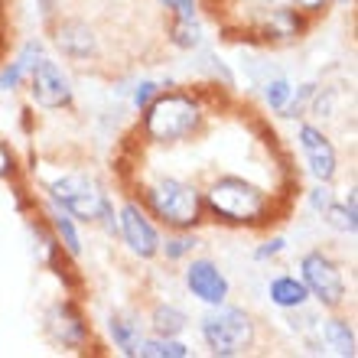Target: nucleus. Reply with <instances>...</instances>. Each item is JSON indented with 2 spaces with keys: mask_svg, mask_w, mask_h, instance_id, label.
<instances>
[{
  "mask_svg": "<svg viewBox=\"0 0 358 358\" xmlns=\"http://www.w3.org/2000/svg\"><path fill=\"white\" fill-rule=\"evenodd\" d=\"M202 206L228 225H257L271 212V196L251 179L218 176L202 196Z\"/></svg>",
  "mask_w": 358,
  "mask_h": 358,
  "instance_id": "obj_1",
  "label": "nucleus"
},
{
  "mask_svg": "<svg viewBox=\"0 0 358 358\" xmlns=\"http://www.w3.org/2000/svg\"><path fill=\"white\" fill-rule=\"evenodd\" d=\"M202 124V108L192 94L166 92L157 94L147 108H143V134L153 143H179L192 137Z\"/></svg>",
  "mask_w": 358,
  "mask_h": 358,
  "instance_id": "obj_2",
  "label": "nucleus"
},
{
  "mask_svg": "<svg viewBox=\"0 0 358 358\" xmlns=\"http://www.w3.org/2000/svg\"><path fill=\"white\" fill-rule=\"evenodd\" d=\"M143 202L153 212V218H160L163 225L176 228V231L196 228L199 218H202V192L173 176H163L157 182H150L143 189Z\"/></svg>",
  "mask_w": 358,
  "mask_h": 358,
  "instance_id": "obj_3",
  "label": "nucleus"
},
{
  "mask_svg": "<svg viewBox=\"0 0 358 358\" xmlns=\"http://www.w3.org/2000/svg\"><path fill=\"white\" fill-rule=\"evenodd\" d=\"M202 342L208 345V352L218 358H235L245 355L255 345V320L238 306H212L199 322Z\"/></svg>",
  "mask_w": 358,
  "mask_h": 358,
  "instance_id": "obj_4",
  "label": "nucleus"
},
{
  "mask_svg": "<svg viewBox=\"0 0 358 358\" xmlns=\"http://www.w3.org/2000/svg\"><path fill=\"white\" fill-rule=\"evenodd\" d=\"M46 192L52 206H59L62 212L78 218V222H101L114 208L101 182L85 176V173H66V176L52 179L46 186Z\"/></svg>",
  "mask_w": 358,
  "mask_h": 358,
  "instance_id": "obj_5",
  "label": "nucleus"
},
{
  "mask_svg": "<svg viewBox=\"0 0 358 358\" xmlns=\"http://www.w3.org/2000/svg\"><path fill=\"white\" fill-rule=\"evenodd\" d=\"M300 280L306 283L310 296L326 310H339L345 303V277H342L339 264L322 251H310L300 261Z\"/></svg>",
  "mask_w": 358,
  "mask_h": 358,
  "instance_id": "obj_6",
  "label": "nucleus"
},
{
  "mask_svg": "<svg viewBox=\"0 0 358 358\" xmlns=\"http://www.w3.org/2000/svg\"><path fill=\"white\" fill-rule=\"evenodd\" d=\"M29 98L46 108V111H56V108H66L72 104V82L62 72L59 62L39 56L33 66H29Z\"/></svg>",
  "mask_w": 358,
  "mask_h": 358,
  "instance_id": "obj_7",
  "label": "nucleus"
},
{
  "mask_svg": "<svg viewBox=\"0 0 358 358\" xmlns=\"http://www.w3.org/2000/svg\"><path fill=\"white\" fill-rule=\"evenodd\" d=\"M117 231H121L124 245L131 248L137 257L143 261H150V257L160 255V235H157V228H153L150 215L143 212L137 202H127V206L117 212Z\"/></svg>",
  "mask_w": 358,
  "mask_h": 358,
  "instance_id": "obj_8",
  "label": "nucleus"
},
{
  "mask_svg": "<svg viewBox=\"0 0 358 358\" xmlns=\"http://www.w3.org/2000/svg\"><path fill=\"white\" fill-rule=\"evenodd\" d=\"M46 332H49V339L56 342V345H62V349H85V342H88V322L85 316L78 313L76 303H69V300H59L52 303L46 310Z\"/></svg>",
  "mask_w": 358,
  "mask_h": 358,
  "instance_id": "obj_9",
  "label": "nucleus"
},
{
  "mask_svg": "<svg viewBox=\"0 0 358 358\" xmlns=\"http://www.w3.org/2000/svg\"><path fill=\"white\" fill-rule=\"evenodd\" d=\"M182 280H186V290L192 293L199 303H206V306H222V303L228 300V290H231V283H228V277L222 273V267H218L215 261H208V257L189 261Z\"/></svg>",
  "mask_w": 358,
  "mask_h": 358,
  "instance_id": "obj_10",
  "label": "nucleus"
},
{
  "mask_svg": "<svg viewBox=\"0 0 358 358\" xmlns=\"http://www.w3.org/2000/svg\"><path fill=\"white\" fill-rule=\"evenodd\" d=\"M296 141H300L303 160H306L313 176L320 179V182H332L336 170H339V157H336V147H332L329 137L320 127H313V124H300Z\"/></svg>",
  "mask_w": 358,
  "mask_h": 358,
  "instance_id": "obj_11",
  "label": "nucleus"
},
{
  "mask_svg": "<svg viewBox=\"0 0 358 358\" xmlns=\"http://www.w3.org/2000/svg\"><path fill=\"white\" fill-rule=\"evenodd\" d=\"M56 46L59 52L72 62H88V59L98 56V36L94 29L82 20H66L62 27L56 29Z\"/></svg>",
  "mask_w": 358,
  "mask_h": 358,
  "instance_id": "obj_12",
  "label": "nucleus"
},
{
  "mask_svg": "<svg viewBox=\"0 0 358 358\" xmlns=\"http://www.w3.org/2000/svg\"><path fill=\"white\" fill-rule=\"evenodd\" d=\"M267 296H271V303L273 306H280V310H303V306L310 303L306 283H303L300 277H293V273L273 277L271 287H267Z\"/></svg>",
  "mask_w": 358,
  "mask_h": 358,
  "instance_id": "obj_13",
  "label": "nucleus"
},
{
  "mask_svg": "<svg viewBox=\"0 0 358 358\" xmlns=\"http://www.w3.org/2000/svg\"><path fill=\"white\" fill-rule=\"evenodd\" d=\"M303 33V13L293 7H273L267 13L264 27H261V36L264 39H293Z\"/></svg>",
  "mask_w": 358,
  "mask_h": 358,
  "instance_id": "obj_14",
  "label": "nucleus"
},
{
  "mask_svg": "<svg viewBox=\"0 0 358 358\" xmlns=\"http://www.w3.org/2000/svg\"><path fill=\"white\" fill-rule=\"evenodd\" d=\"M108 332H111L114 345L124 352V355H137V345H141L143 332H141V322L127 316V313H114L108 320Z\"/></svg>",
  "mask_w": 358,
  "mask_h": 358,
  "instance_id": "obj_15",
  "label": "nucleus"
},
{
  "mask_svg": "<svg viewBox=\"0 0 358 358\" xmlns=\"http://www.w3.org/2000/svg\"><path fill=\"white\" fill-rule=\"evenodd\" d=\"M189 316L179 306H173V303H160L157 310L150 313V329L153 336H160V339H176L179 332L186 329Z\"/></svg>",
  "mask_w": 358,
  "mask_h": 358,
  "instance_id": "obj_16",
  "label": "nucleus"
},
{
  "mask_svg": "<svg viewBox=\"0 0 358 358\" xmlns=\"http://www.w3.org/2000/svg\"><path fill=\"white\" fill-rule=\"evenodd\" d=\"M320 332H322V342L336 355H345V358L355 355V332H352V326L345 320H326L320 326Z\"/></svg>",
  "mask_w": 358,
  "mask_h": 358,
  "instance_id": "obj_17",
  "label": "nucleus"
},
{
  "mask_svg": "<svg viewBox=\"0 0 358 358\" xmlns=\"http://www.w3.org/2000/svg\"><path fill=\"white\" fill-rule=\"evenodd\" d=\"M322 218H326V225L336 228V231H342V235H355V228H358V208H355V192H349V199L345 202H336L332 199L329 206H326V212H322Z\"/></svg>",
  "mask_w": 358,
  "mask_h": 358,
  "instance_id": "obj_18",
  "label": "nucleus"
},
{
  "mask_svg": "<svg viewBox=\"0 0 358 358\" xmlns=\"http://www.w3.org/2000/svg\"><path fill=\"white\" fill-rule=\"evenodd\" d=\"M49 222H52V231H56V238L66 245L69 255H72V257L82 255V238H78L76 218L69 215V212H62L59 206H49Z\"/></svg>",
  "mask_w": 358,
  "mask_h": 358,
  "instance_id": "obj_19",
  "label": "nucleus"
},
{
  "mask_svg": "<svg viewBox=\"0 0 358 358\" xmlns=\"http://www.w3.org/2000/svg\"><path fill=\"white\" fill-rule=\"evenodd\" d=\"M137 355L141 358H189V345L176 339H141L137 345Z\"/></svg>",
  "mask_w": 358,
  "mask_h": 358,
  "instance_id": "obj_20",
  "label": "nucleus"
},
{
  "mask_svg": "<svg viewBox=\"0 0 358 358\" xmlns=\"http://www.w3.org/2000/svg\"><path fill=\"white\" fill-rule=\"evenodd\" d=\"M170 39L179 49H196L202 46V27L196 23V17H176L170 27Z\"/></svg>",
  "mask_w": 358,
  "mask_h": 358,
  "instance_id": "obj_21",
  "label": "nucleus"
},
{
  "mask_svg": "<svg viewBox=\"0 0 358 358\" xmlns=\"http://www.w3.org/2000/svg\"><path fill=\"white\" fill-rule=\"evenodd\" d=\"M196 235H176V238H166V241H160V251L166 255V261H182L186 255H192L196 251Z\"/></svg>",
  "mask_w": 358,
  "mask_h": 358,
  "instance_id": "obj_22",
  "label": "nucleus"
},
{
  "mask_svg": "<svg viewBox=\"0 0 358 358\" xmlns=\"http://www.w3.org/2000/svg\"><path fill=\"white\" fill-rule=\"evenodd\" d=\"M290 94H293V85L287 78H273V82L264 85V101L271 104L273 111H283V104L290 101Z\"/></svg>",
  "mask_w": 358,
  "mask_h": 358,
  "instance_id": "obj_23",
  "label": "nucleus"
},
{
  "mask_svg": "<svg viewBox=\"0 0 358 358\" xmlns=\"http://www.w3.org/2000/svg\"><path fill=\"white\" fill-rule=\"evenodd\" d=\"M29 69L23 66V62H10L7 69H3V72H0V92H13V88L20 85V82H23V76H27Z\"/></svg>",
  "mask_w": 358,
  "mask_h": 358,
  "instance_id": "obj_24",
  "label": "nucleus"
},
{
  "mask_svg": "<svg viewBox=\"0 0 358 358\" xmlns=\"http://www.w3.org/2000/svg\"><path fill=\"white\" fill-rule=\"evenodd\" d=\"M157 94H160V85H157V82H150V78L137 82V85H134V108H141V111H143V108H147Z\"/></svg>",
  "mask_w": 358,
  "mask_h": 358,
  "instance_id": "obj_25",
  "label": "nucleus"
},
{
  "mask_svg": "<svg viewBox=\"0 0 358 358\" xmlns=\"http://www.w3.org/2000/svg\"><path fill=\"white\" fill-rule=\"evenodd\" d=\"M332 202V189L329 182H320L316 189H310V208L313 212H326V206Z\"/></svg>",
  "mask_w": 358,
  "mask_h": 358,
  "instance_id": "obj_26",
  "label": "nucleus"
},
{
  "mask_svg": "<svg viewBox=\"0 0 358 358\" xmlns=\"http://www.w3.org/2000/svg\"><path fill=\"white\" fill-rule=\"evenodd\" d=\"M283 248H287V241H283L280 235L271 238V241H264V245H261V248L255 251V261H267V257H277V255L283 251Z\"/></svg>",
  "mask_w": 358,
  "mask_h": 358,
  "instance_id": "obj_27",
  "label": "nucleus"
},
{
  "mask_svg": "<svg viewBox=\"0 0 358 358\" xmlns=\"http://www.w3.org/2000/svg\"><path fill=\"white\" fill-rule=\"evenodd\" d=\"M160 3L176 17H196V0H160Z\"/></svg>",
  "mask_w": 358,
  "mask_h": 358,
  "instance_id": "obj_28",
  "label": "nucleus"
},
{
  "mask_svg": "<svg viewBox=\"0 0 358 358\" xmlns=\"http://www.w3.org/2000/svg\"><path fill=\"white\" fill-rule=\"evenodd\" d=\"M293 3H296V10H300V13H306V17L322 13V10L329 7V0H293Z\"/></svg>",
  "mask_w": 358,
  "mask_h": 358,
  "instance_id": "obj_29",
  "label": "nucleus"
},
{
  "mask_svg": "<svg viewBox=\"0 0 358 358\" xmlns=\"http://www.w3.org/2000/svg\"><path fill=\"white\" fill-rule=\"evenodd\" d=\"M10 173H13V153H10L7 143L0 141V179H7Z\"/></svg>",
  "mask_w": 358,
  "mask_h": 358,
  "instance_id": "obj_30",
  "label": "nucleus"
},
{
  "mask_svg": "<svg viewBox=\"0 0 358 358\" xmlns=\"http://www.w3.org/2000/svg\"><path fill=\"white\" fill-rule=\"evenodd\" d=\"M339 3H349V0H339Z\"/></svg>",
  "mask_w": 358,
  "mask_h": 358,
  "instance_id": "obj_31",
  "label": "nucleus"
}]
</instances>
